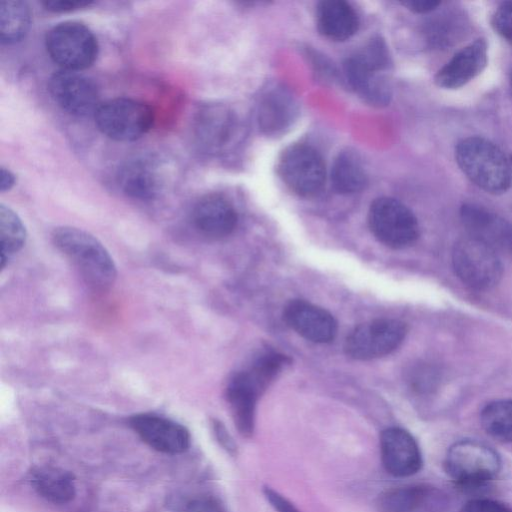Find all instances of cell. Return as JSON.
<instances>
[{
    "mask_svg": "<svg viewBox=\"0 0 512 512\" xmlns=\"http://www.w3.org/2000/svg\"><path fill=\"white\" fill-rule=\"evenodd\" d=\"M296 112V102L286 90L280 87L269 90L259 103V127L269 135L281 133L290 126Z\"/></svg>",
    "mask_w": 512,
    "mask_h": 512,
    "instance_id": "cell-22",
    "label": "cell"
},
{
    "mask_svg": "<svg viewBox=\"0 0 512 512\" xmlns=\"http://www.w3.org/2000/svg\"><path fill=\"white\" fill-rule=\"evenodd\" d=\"M459 512H512V509L499 501L479 498L465 503Z\"/></svg>",
    "mask_w": 512,
    "mask_h": 512,
    "instance_id": "cell-31",
    "label": "cell"
},
{
    "mask_svg": "<svg viewBox=\"0 0 512 512\" xmlns=\"http://www.w3.org/2000/svg\"><path fill=\"white\" fill-rule=\"evenodd\" d=\"M263 493L267 501L277 512H300L299 509L285 496L271 487L265 486Z\"/></svg>",
    "mask_w": 512,
    "mask_h": 512,
    "instance_id": "cell-32",
    "label": "cell"
},
{
    "mask_svg": "<svg viewBox=\"0 0 512 512\" xmlns=\"http://www.w3.org/2000/svg\"><path fill=\"white\" fill-rule=\"evenodd\" d=\"M331 183L341 194L356 193L364 188L367 175L357 153L350 150L339 153L332 165Z\"/></svg>",
    "mask_w": 512,
    "mask_h": 512,
    "instance_id": "cell-24",
    "label": "cell"
},
{
    "mask_svg": "<svg viewBox=\"0 0 512 512\" xmlns=\"http://www.w3.org/2000/svg\"><path fill=\"white\" fill-rule=\"evenodd\" d=\"M407 334V326L396 319H376L362 323L347 336L346 354L358 360L385 356L399 347Z\"/></svg>",
    "mask_w": 512,
    "mask_h": 512,
    "instance_id": "cell-9",
    "label": "cell"
},
{
    "mask_svg": "<svg viewBox=\"0 0 512 512\" xmlns=\"http://www.w3.org/2000/svg\"><path fill=\"white\" fill-rule=\"evenodd\" d=\"M455 159L470 181L485 192L502 194L510 188L511 165L490 140L479 136L462 139L456 146Z\"/></svg>",
    "mask_w": 512,
    "mask_h": 512,
    "instance_id": "cell-2",
    "label": "cell"
},
{
    "mask_svg": "<svg viewBox=\"0 0 512 512\" xmlns=\"http://www.w3.org/2000/svg\"><path fill=\"white\" fill-rule=\"evenodd\" d=\"M89 0H45L44 7L52 12H67L92 4Z\"/></svg>",
    "mask_w": 512,
    "mask_h": 512,
    "instance_id": "cell-34",
    "label": "cell"
},
{
    "mask_svg": "<svg viewBox=\"0 0 512 512\" xmlns=\"http://www.w3.org/2000/svg\"><path fill=\"white\" fill-rule=\"evenodd\" d=\"M278 172L285 185L302 197L315 196L325 184L323 159L308 145L296 144L288 147L280 157Z\"/></svg>",
    "mask_w": 512,
    "mask_h": 512,
    "instance_id": "cell-8",
    "label": "cell"
},
{
    "mask_svg": "<svg viewBox=\"0 0 512 512\" xmlns=\"http://www.w3.org/2000/svg\"><path fill=\"white\" fill-rule=\"evenodd\" d=\"M287 358L278 353H267L260 357L249 371H246L254 384L262 391L281 370Z\"/></svg>",
    "mask_w": 512,
    "mask_h": 512,
    "instance_id": "cell-29",
    "label": "cell"
},
{
    "mask_svg": "<svg viewBox=\"0 0 512 512\" xmlns=\"http://www.w3.org/2000/svg\"><path fill=\"white\" fill-rule=\"evenodd\" d=\"M495 31L512 45V1L501 3L492 16Z\"/></svg>",
    "mask_w": 512,
    "mask_h": 512,
    "instance_id": "cell-30",
    "label": "cell"
},
{
    "mask_svg": "<svg viewBox=\"0 0 512 512\" xmlns=\"http://www.w3.org/2000/svg\"><path fill=\"white\" fill-rule=\"evenodd\" d=\"M286 323L305 339L315 343L331 342L337 322L325 309L304 300L290 301L284 310Z\"/></svg>",
    "mask_w": 512,
    "mask_h": 512,
    "instance_id": "cell-15",
    "label": "cell"
},
{
    "mask_svg": "<svg viewBox=\"0 0 512 512\" xmlns=\"http://www.w3.org/2000/svg\"><path fill=\"white\" fill-rule=\"evenodd\" d=\"M164 179L161 165L150 158L131 160L118 174L119 187L123 193L141 201L157 198L165 186Z\"/></svg>",
    "mask_w": 512,
    "mask_h": 512,
    "instance_id": "cell-16",
    "label": "cell"
},
{
    "mask_svg": "<svg viewBox=\"0 0 512 512\" xmlns=\"http://www.w3.org/2000/svg\"><path fill=\"white\" fill-rule=\"evenodd\" d=\"M377 505L380 512H439L443 497L434 487L408 485L384 492Z\"/></svg>",
    "mask_w": 512,
    "mask_h": 512,
    "instance_id": "cell-19",
    "label": "cell"
},
{
    "mask_svg": "<svg viewBox=\"0 0 512 512\" xmlns=\"http://www.w3.org/2000/svg\"><path fill=\"white\" fill-rule=\"evenodd\" d=\"M441 2L435 0H407L402 5L415 13H427L440 5Z\"/></svg>",
    "mask_w": 512,
    "mask_h": 512,
    "instance_id": "cell-36",
    "label": "cell"
},
{
    "mask_svg": "<svg viewBox=\"0 0 512 512\" xmlns=\"http://www.w3.org/2000/svg\"><path fill=\"white\" fill-rule=\"evenodd\" d=\"M382 70L363 53L349 57L344 63L351 87L367 102L378 106L387 104L391 97L390 87L380 74Z\"/></svg>",
    "mask_w": 512,
    "mask_h": 512,
    "instance_id": "cell-18",
    "label": "cell"
},
{
    "mask_svg": "<svg viewBox=\"0 0 512 512\" xmlns=\"http://www.w3.org/2000/svg\"><path fill=\"white\" fill-rule=\"evenodd\" d=\"M368 223L374 236L394 249L408 247L419 237V224L414 213L391 197L373 201L368 212Z\"/></svg>",
    "mask_w": 512,
    "mask_h": 512,
    "instance_id": "cell-7",
    "label": "cell"
},
{
    "mask_svg": "<svg viewBox=\"0 0 512 512\" xmlns=\"http://www.w3.org/2000/svg\"><path fill=\"white\" fill-rule=\"evenodd\" d=\"M52 239L90 288L105 291L114 284L117 277L115 263L95 236L76 227L61 226L54 229Z\"/></svg>",
    "mask_w": 512,
    "mask_h": 512,
    "instance_id": "cell-1",
    "label": "cell"
},
{
    "mask_svg": "<svg viewBox=\"0 0 512 512\" xmlns=\"http://www.w3.org/2000/svg\"><path fill=\"white\" fill-rule=\"evenodd\" d=\"M260 392L246 371L235 375L227 386L226 397L232 417L244 437H250L254 432L256 402Z\"/></svg>",
    "mask_w": 512,
    "mask_h": 512,
    "instance_id": "cell-20",
    "label": "cell"
},
{
    "mask_svg": "<svg viewBox=\"0 0 512 512\" xmlns=\"http://www.w3.org/2000/svg\"><path fill=\"white\" fill-rule=\"evenodd\" d=\"M16 177L15 175L5 167H1L0 171V190L1 192H5L10 190L15 185Z\"/></svg>",
    "mask_w": 512,
    "mask_h": 512,
    "instance_id": "cell-37",
    "label": "cell"
},
{
    "mask_svg": "<svg viewBox=\"0 0 512 512\" xmlns=\"http://www.w3.org/2000/svg\"><path fill=\"white\" fill-rule=\"evenodd\" d=\"M45 45L51 59L64 70H84L94 63L98 55L97 38L78 21H65L53 26L46 34Z\"/></svg>",
    "mask_w": 512,
    "mask_h": 512,
    "instance_id": "cell-5",
    "label": "cell"
},
{
    "mask_svg": "<svg viewBox=\"0 0 512 512\" xmlns=\"http://www.w3.org/2000/svg\"><path fill=\"white\" fill-rule=\"evenodd\" d=\"M452 264L457 277L474 290H488L497 285L503 274L499 253L482 240L467 235L452 250Z\"/></svg>",
    "mask_w": 512,
    "mask_h": 512,
    "instance_id": "cell-3",
    "label": "cell"
},
{
    "mask_svg": "<svg viewBox=\"0 0 512 512\" xmlns=\"http://www.w3.org/2000/svg\"><path fill=\"white\" fill-rule=\"evenodd\" d=\"M98 129L115 141H134L152 126L154 113L147 104L129 98L108 100L95 114Z\"/></svg>",
    "mask_w": 512,
    "mask_h": 512,
    "instance_id": "cell-6",
    "label": "cell"
},
{
    "mask_svg": "<svg viewBox=\"0 0 512 512\" xmlns=\"http://www.w3.org/2000/svg\"><path fill=\"white\" fill-rule=\"evenodd\" d=\"M460 218L468 235L474 236L497 252L512 255V224L483 206L465 203Z\"/></svg>",
    "mask_w": 512,
    "mask_h": 512,
    "instance_id": "cell-13",
    "label": "cell"
},
{
    "mask_svg": "<svg viewBox=\"0 0 512 512\" xmlns=\"http://www.w3.org/2000/svg\"><path fill=\"white\" fill-rule=\"evenodd\" d=\"M233 129L231 113L222 107H208L198 118V137L208 148L223 146Z\"/></svg>",
    "mask_w": 512,
    "mask_h": 512,
    "instance_id": "cell-25",
    "label": "cell"
},
{
    "mask_svg": "<svg viewBox=\"0 0 512 512\" xmlns=\"http://www.w3.org/2000/svg\"><path fill=\"white\" fill-rule=\"evenodd\" d=\"M131 428L151 448L179 454L190 446V434L181 424L155 414H137L129 419Z\"/></svg>",
    "mask_w": 512,
    "mask_h": 512,
    "instance_id": "cell-12",
    "label": "cell"
},
{
    "mask_svg": "<svg viewBox=\"0 0 512 512\" xmlns=\"http://www.w3.org/2000/svg\"><path fill=\"white\" fill-rule=\"evenodd\" d=\"M26 240V230L19 216L8 206L0 205L1 268L21 250Z\"/></svg>",
    "mask_w": 512,
    "mask_h": 512,
    "instance_id": "cell-27",
    "label": "cell"
},
{
    "mask_svg": "<svg viewBox=\"0 0 512 512\" xmlns=\"http://www.w3.org/2000/svg\"><path fill=\"white\" fill-rule=\"evenodd\" d=\"M48 89L55 103L75 116L95 114L100 106L96 84L78 71L55 72L49 79Z\"/></svg>",
    "mask_w": 512,
    "mask_h": 512,
    "instance_id": "cell-10",
    "label": "cell"
},
{
    "mask_svg": "<svg viewBox=\"0 0 512 512\" xmlns=\"http://www.w3.org/2000/svg\"><path fill=\"white\" fill-rule=\"evenodd\" d=\"M186 512H227L224 506L215 498L204 496L190 501Z\"/></svg>",
    "mask_w": 512,
    "mask_h": 512,
    "instance_id": "cell-33",
    "label": "cell"
},
{
    "mask_svg": "<svg viewBox=\"0 0 512 512\" xmlns=\"http://www.w3.org/2000/svg\"><path fill=\"white\" fill-rule=\"evenodd\" d=\"M192 222L204 236L218 239L233 232L237 224V213L225 197L212 193L196 202L192 210Z\"/></svg>",
    "mask_w": 512,
    "mask_h": 512,
    "instance_id": "cell-17",
    "label": "cell"
},
{
    "mask_svg": "<svg viewBox=\"0 0 512 512\" xmlns=\"http://www.w3.org/2000/svg\"><path fill=\"white\" fill-rule=\"evenodd\" d=\"M317 27L328 39L344 41L355 34L359 20L349 3L342 0H326L317 7Z\"/></svg>",
    "mask_w": 512,
    "mask_h": 512,
    "instance_id": "cell-21",
    "label": "cell"
},
{
    "mask_svg": "<svg viewBox=\"0 0 512 512\" xmlns=\"http://www.w3.org/2000/svg\"><path fill=\"white\" fill-rule=\"evenodd\" d=\"M31 24V12L28 4L21 0H3L0 2V40L3 44H12L22 40Z\"/></svg>",
    "mask_w": 512,
    "mask_h": 512,
    "instance_id": "cell-26",
    "label": "cell"
},
{
    "mask_svg": "<svg viewBox=\"0 0 512 512\" xmlns=\"http://www.w3.org/2000/svg\"><path fill=\"white\" fill-rule=\"evenodd\" d=\"M511 86H512V79H511Z\"/></svg>",
    "mask_w": 512,
    "mask_h": 512,
    "instance_id": "cell-38",
    "label": "cell"
},
{
    "mask_svg": "<svg viewBox=\"0 0 512 512\" xmlns=\"http://www.w3.org/2000/svg\"><path fill=\"white\" fill-rule=\"evenodd\" d=\"M381 461L395 477L416 474L423 465L421 450L415 438L405 429L389 427L380 435Z\"/></svg>",
    "mask_w": 512,
    "mask_h": 512,
    "instance_id": "cell-11",
    "label": "cell"
},
{
    "mask_svg": "<svg viewBox=\"0 0 512 512\" xmlns=\"http://www.w3.org/2000/svg\"><path fill=\"white\" fill-rule=\"evenodd\" d=\"M487 62V42L478 38L455 53L436 73L434 82L440 88L458 89L478 76Z\"/></svg>",
    "mask_w": 512,
    "mask_h": 512,
    "instance_id": "cell-14",
    "label": "cell"
},
{
    "mask_svg": "<svg viewBox=\"0 0 512 512\" xmlns=\"http://www.w3.org/2000/svg\"><path fill=\"white\" fill-rule=\"evenodd\" d=\"M213 428L216 438L218 439L221 446L230 454H234L236 451V444L234 443L229 433L226 431L225 427L220 422L215 421L213 423Z\"/></svg>",
    "mask_w": 512,
    "mask_h": 512,
    "instance_id": "cell-35",
    "label": "cell"
},
{
    "mask_svg": "<svg viewBox=\"0 0 512 512\" xmlns=\"http://www.w3.org/2000/svg\"><path fill=\"white\" fill-rule=\"evenodd\" d=\"M30 483L41 497L55 504L70 502L76 492L73 475L51 465L33 468L30 472Z\"/></svg>",
    "mask_w": 512,
    "mask_h": 512,
    "instance_id": "cell-23",
    "label": "cell"
},
{
    "mask_svg": "<svg viewBox=\"0 0 512 512\" xmlns=\"http://www.w3.org/2000/svg\"><path fill=\"white\" fill-rule=\"evenodd\" d=\"M444 466L449 477L458 485L477 487L497 476L501 460L490 446L466 439L450 446Z\"/></svg>",
    "mask_w": 512,
    "mask_h": 512,
    "instance_id": "cell-4",
    "label": "cell"
},
{
    "mask_svg": "<svg viewBox=\"0 0 512 512\" xmlns=\"http://www.w3.org/2000/svg\"><path fill=\"white\" fill-rule=\"evenodd\" d=\"M480 421L485 432L502 443H512V400L488 403L481 411Z\"/></svg>",
    "mask_w": 512,
    "mask_h": 512,
    "instance_id": "cell-28",
    "label": "cell"
}]
</instances>
